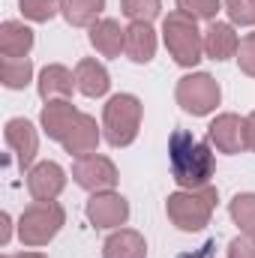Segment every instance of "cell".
I'll return each mask as SVG.
<instances>
[{
    "mask_svg": "<svg viewBox=\"0 0 255 258\" xmlns=\"http://www.w3.org/2000/svg\"><path fill=\"white\" fill-rule=\"evenodd\" d=\"M72 180L81 189H87V192L93 195V192L114 189L117 180H120V174H117V165L108 156H102V153H84V156H78L72 162Z\"/></svg>",
    "mask_w": 255,
    "mask_h": 258,
    "instance_id": "cell-7",
    "label": "cell"
},
{
    "mask_svg": "<svg viewBox=\"0 0 255 258\" xmlns=\"http://www.w3.org/2000/svg\"><path fill=\"white\" fill-rule=\"evenodd\" d=\"M168 165H171V177L180 189L210 186V177L216 174V156L210 153V144L195 138L186 129L171 132V138H168Z\"/></svg>",
    "mask_w": 255,
    "mask_h": 258,
    "instance_id": "cell-1",
    "label": "cell"
},
{
    "mask_svg": "<svg viewBox=\"0 0 255 258\" xmlns=\"http://www.w3.org/2000/svg\"><path fill=\"white\" fill-rule=\"evenodd\" d=\"M228 216L234 219V225L246 234L255 231V192H237L228 201Z\"/></svg>",
    "mask_w": 255,
    "mask_h": 258,
    "instance_id": "cell-23",
    "label": "cell"
},
{
    "mask_svg": "<svg viewBox=\"0 0 255 258\" xmlns=\"http://www.w3.org/2000/svg\"><path fill=\"white\" fill-rule=\"evenodd\" d=\"M33 78V63L30 57H3L0 63V81L6 90H24Z\"/></svg>",
    "mask_w": 255,
    "mask_h": 258,
    "instance_id": "cell-22",
    "label": "cell"
},
{
    "mask_svg": "<svg viewBox=\"0 0 255 258\" xmlns=\"http://www.w3.org/2000/svg\"><path fill=\"white\" fill-rule=\"evenodd\" d=\"M63 189H66V171L57 162L45 159V162H36L27 171V192L33 195V201H54Z\"/></svg>",
    "mask_w": 255,
    "mask_h": 258,
    "instance_id": "cell-11",
    "label": "cell"
},
{
    "mask_svg": "<svg viewBox=\"0 0 255 258\" xmlns=\"http://www.w3.org/2000/svg\"><path fill=\"white\" fill-rule=\"evenodd\" d=\"M126 57L132 63H150L156 54V30L147 21H132L126 27Z\"/></svg>",
    "mask_w": 255,
    "mask_h": 258,
    "instance_id": "cell-19",
    "label": "cell"
},
{
    "mask_svg": "<svg viewBox=\"0 0 255 258\" xmlns=\"http://www.w3.org/2000/svg\"><path fill=\"white\" fill-rule=\"evenodd\" d=\"M3 258H48L42 252H18V255H3Z\"/></svg>",
    "mask_w": 255,
    "mask_h": 258,
    "instance_id": "cell-32",
    "label": "cell"
},
{
    "mask_svg": "<svg viewBox=\"0 0 255 258\" xmlns=\"http://www.w3.org/2000/svg\"><path fill=\"white\" fill-rule=\"evenodd\" d=\"M144 105L135 93H114L102 108V135L111 147H129L138 138Z\"/></svg>",
    "mask_w": 255,
    "mask_h": 258,
    "instance_id": "cell-4",
    "label": "cell"
},
{
    "mask_svg": "<svg viewBox=\"0 0 255 258\" xmlns=\"http://www.w3.org/2000/svg\"><path fill=\"white\" fill-rule=\"evenodd\" d=\"M66 225V210L57 201H33L18 216V240L24 246H48Z\"/></svg>",
    "mask_w": 255,
    "mask_h": 258,
    "instance_id": "cell-5",
    "label": "cell"
},
{
    "mask_svg": "<svg viewBox=\"0 0 255 258\" xmlns=\"http://www.w3.org/2000/svg\"><path fill=\"white\" fill-rule=\"evenodd\" d=\"M90 45L102 57H120V51L126 48V30L114 18H99L90 27Z\"/></svg>",
    "mask_w": 255,
    "mask_h": 258,
    "instance_id": "cell-17",
    "label": "cell"
},
{
    "mask_svg": "<svg viewBox=\"0 0 255 258\" xmlns=\"http://www.w3.org/2000/svg\"><path fill=\"white\" fill-rule=\"evenodd\" d=\"M228 258H255V240L252 237H234L228 243Z\"/></svg>",
    "mask_w": 255,
    "mask_h": 258,
    "instance_id": "cell-29",
    "label": "cell"
},
{
    "mask_svg": "<svg viewBox=\"0 0 255 258\" xmlns=\"http://www.w3.org/2000/svg\"><path fill=\"white\" fill-rule=\"evenodd\" d=\"M225 12L231 24H240V27L255 24V0H225Z\"/></svg>",
    "mask_w": 255,
    "mask_h": 258,
    "instance_id": "cell-27",
    "label": "cell"
},
{
    "mask_svg": "<svg viewBox=\"0 0 255 258\" xmlns=\"http://www.w3.org/2000/svg\"><path fill=\"white\" fill-rule=\"evenodd\" d=\"M78 117V108L69 102V99H51L42 105V114H39V126L42 132L51 138V141H63L69 126L75 123Z\"/></svg>",
    "mask_w": 255,
    "mask_h": 258,
    "instance_id": "cell-14",
    "label": "cell"
},
{
    "mask_svg": "<svg viewBox=\"0 0 255 258\" xmlns=\"http://www.w3.org/2000/svg\"><path fill=\"white\" fill-rule=\"evenodd\" d=\"M216 201H219L216 186L180 189V192H171L165 198V213H168V219H171L174 228L192 234V231H201L204 225H210Z\"/></svg>",
    "mask_w": 255,
    "mask_h": 258,
    "instance_id": "cell-2",
    "label": "cell"
},
{
    "mask_svg": "<svg viewBox=\"0 0 255 258\" xmlns=\"http://www.w3.org/2000/svg\"><path fill=\"white\" fill-rule=\"evenodd\" d=\"M3 138H6V147L15 153V162L18 168H33V159L39 153V135H36V126L27 120V117H12L6 120L3 126Z\"/></svg>",
    "mask_w": 255,
    "mask_h": 258,
    "instance_id": "cell-9",
    "label": "cell"
},
{
    "mask_svg": "<svg viewBox=\"0 0 255 258\" xmlns=\"http://www.w3.org/2000/svg\"><path fill=\"white\" fill-rule=\"evenodd\" d=\"M33 48V30L24 21L0 24V54L3 57H27Z\"/></svg>",
    "mask_w": 255,
    "mask_h": 258,
    "instance_id": "cell-20",
    "label": "cell"
},
{
    "mask_svg": "<svg viewBox=\"0 0 255 258\" xmlns=\"http://www.w3.org/2000/svg\"><path fill=\"white\" fill-rule=\"evenodd\" d=\"M99 138H102V129L96 126V117L78 111L75 123L69 126V132H66V138L60 141V144H63L66 153H72V156L78 159V156H84V153H96Z\"/></svg>",
    "mask_w": 255,
    "mask_h": 258,
    "instance_id": "cell-12",
    "label": "cell"
},
{
    "mask_svg": "<svg viewBox=\"0 0 255 258\" xmlns=\"http://www.w3.org/2000/svg\"><path fill=\"white\" fill-rule=\"evenodd\" d=\"M207 138L219 153H228V156L246 150V117L231 111L216 114V120L207 126Z\"/></svg>",
    "mask_w": 255,
    "mask_h": 258,
    "instance_id": "cell-10",
    "label": "cell"
},
{
    "mask_svg": "<svg viewBox=\"0 0 255 258\" xmlns=\"http://www.w3.org/2000/svg\"><path fill=\"white\" fill-rule=\"evenodd\" d=\"M246 147L255 153V111L246 117Z\"/></svg>",
    "mask_w": 255,
    "mask_h": 258,
    "instance_id": "cell-31",
    "label": "cell"
},
{
    "mask_svg": "<svg viewBox=\"0 0 255 258\" xmlns=\"http://www.w3.org/2000/svg\"><path fill=\"white\" fill-rule=\"evenodd\" d=\"M237 48H240V36L234 33V24L210 21V27L204 30V54L210 60L222 63L228 57H237Z\"/></svg>",
    "mask_w": 255,
    "mask_h": 258,
    "instance_id": "cell-13",
    "label": "cell"
},
{
    "mask_svg": "<svg viewBox=\"0 0 255 258\" xmlns=\"http://www.w3.org/2000/svg\"><path fill=\"white\" fill-rule=\"evenodd\" d=\"M75 84H78V90H81L84 96L99 99V96L108 93L111 75H108V69L99 63L96 57H81L78 66H75Z\"/></svg>",
    "mask_w": 255,
    "mask_h": 258,
    "instance_id": "cell-15",
    "label": "cell"
},
{
    "mask_svg": "<svg viewBox=\"0 0 255 258\" xmlns=\"http://www.w3.org/2000/svg\"><path fill=\"white\" fill-rule=\"evenodd\" d=\"M72 90H78L75 72H69L63 63H48L42 72H39V96H42V102L69 99Z\"/></svg>",
    "mask_w": 255,
    "mask_h": 258,
    "instance_id": "cell-16",
    "label": "cell"
},
{
    "mask_svg": "<svg viewBox=\"0 0 255 258\" xmlns=\"http://www.w3.org/2000/svg\"><path fill=\"white\" fill-rule=\"evenodd\" d=\"M9 237H12V219L9 213H0V246H6Z\"/></svg>",
    "mask_w": 255,
    "mask_h": 258,
    "instance_id": "cell-30",
    "label": "cell"
},
{
    "mask_svg": "<svg viewBox=\"0 0 255 258\" xmlns=\"http://www.w3.org/2000/svg\"><path fill=\"white\" fill-rule=\"evenodd\" d=\"M177 9L192 15L195 21H216L222 0H177Z\"/></svg>",
    "mask_w": 255,
    "mask_h": 258,
    "instance_id": "cell-26",
    "label": "cell"
},
{
    "mask_svg": "<svg viewBox=\"0 0 255 258\" xmlns=\"http://www.w3.org/2000/svg\"><path fill=\"white\" fill-rule=\"evenodd\" d=\"M162 42H165L168 54L174 57L177 66L192 69L204 57V33L198 30V21L192 15H186V12H180V9L165 15V21H162Z\"/></svg>",
    "mask_w": 255,
    "mask_h": 258,
    "instance_id": "cell-3",
    "label": "cell"
},
{
    "mask_svg": "<svg viewBox=\"0 0 255 258\" xmlns=\"http://www.w3.org/2000/svg\"><path fill=\"white\" fill-rule=\"evenodd\" d=\"M18 9H21V15L27 21L45 24V21H51L63 9V0H18Z\"/></svg>",
    "mask_w": 255,
    "mask_h": 258,
    "instance_id": "cell-24",
    "label": "cell"
},
{
    "mask_svg": "<svg viewBox=\"0 0 255 258\" xmlns=\"http://www.w3.org/2000/svg\"><path fill=\"white\" fill-rule=\"evenodd\" d=\"M252 240H255V231H252Z\"/></svg>",
    "mask_w": 255,
    "mask_h": 258,
    "instance_id": "cell-33",
    "label": "cell"
},
{
    "mask_svg": "<svg viewBox=\"0 0 255 258\" xmlns=\"http://www.w3.org/2000/svg\"><path fill=\"white\" fill-rule=\"evenodd\" d=\"M105 9V0H63V18L72 27H93Z\"/></svg>",
    "mask_w": 255,
    "mask_h": 258,
    "instance_id": "cell-21",
    "label": "cell"
},
{
    "mask_svg": "<svg viewBox=\"0 0 255 258\" xmlns=\"http://www.w3.org/2000/svg\"><path fill=\"white\" fill-rule=\"evenodd\" d=\"M102 258H147V240L135 228H114L102 243Z\"/></svg>",
    "mask_w": 255,
    "mask_h": 258,
    "instance_id": "cell-18",
    "label": "cell"
},
{
    "mask_svg": "<svg viewBox=\"0 0 255 258\" xmlns=\"http://www.w3.org/2000/svg\"><path fill=\"white\" fill-rule=\"evenodd\" d=\"M84 213H87V222L93 228H120L129 219V201L114 189L93 192L84 204Z\"/></svg>",
    "mask_w": 255,
    "mask_h": 258,
    "instance_id": "cell-8",
    "label": "cell"
},
{
    "mask_svg": "<svg viewBox=\"0 0 255 258\" xmlns=\"http://www.w3.org/2000/svg\"><path fill=\"white\" fill-rule=\"evenodd\" d=\"M174 99L177 105L192 114V117H207L210 111H216L219 99H222V90H219V81L207 72H192L183 75L174 87Z\"/></svg>",
    "mask_w": 255,
    "mask_h": 258,
    "instance_id": "cell-6",
    "label": "cell"
},
{
    "mask_svg": "<svg viewBox=\"0 0 255 258\" xmlns=\"http://www.w3.org/2000/svg\"><path fill=\"white\" fill-rule=\"evenodd\" d=\"M120 12L129 21H147L153 24L162 12V0H120Z\"/></svg>",
    "mask_w": 255,
    "mask_h": 258,
    "instance_id": "cell-25",
    "label": "cell"
},
{
    "mask_svg": "<svg viewBox=\"0 0 255 258\" xmlns=\"http://www.w3.org/2000/svg\"><path fill=\"white\" fill-rule=\"evenodd\" d=\"M237 66L243 75L255 78V33H246L240 39V48H237Z\"/></svg>",
    "mask_w": 255,
    "mask_h": 258,
    "instance_id": "cell-28",
    "label": "cell"
}]
</instances>
